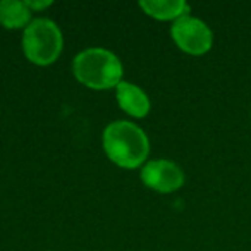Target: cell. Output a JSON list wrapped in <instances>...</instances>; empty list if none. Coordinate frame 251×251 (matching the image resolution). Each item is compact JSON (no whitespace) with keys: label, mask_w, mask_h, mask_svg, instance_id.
Segmentation results:
<instances>
[{"label":"cell","mask_w":251,"mask_h":251,"mask_svg":"<svg viewBox=\"0 0 251 251\" xmlns=\"http://www.w3.org/2000/svg\"><path fill=\"white\" fill-rule=\"evenodd\" d=\"M103 150L115 165L136 169L150 153V141L140 126L129 121H115L103 131Z\"/></svg>","instance_id":"obj_1"},{"label":"cell","mask_w":251,"mask_h":251,"mask_svg":"<svg viewBox=\"0 0 251 251\" xmlns=\"http://www.w3.org/2000/svg\"><path fill=\"white\" fill-rule=\"evenodd\" d=\"M73 73L81 84L93 90L117 88L122 81V62L107 49H86L73 60Z\"/></svg>","instance_id":"obj_2"},{"label":"cell","mask_w":251,"mask_h":251,"mask_svg":"<svg viewBox=\"0 0 251 251\" xmlns=\"http://www.w3.org/2000/svg\"><path fill=\"white\" fill-rule=\"evenodd\" d=\"M62 33L52 19H35L23 33V52L36 66L55 62L62 52Z\"/></svg>","instance_id":"obj_3"},{"label":"cell","mask_w":251,"mask_h":251,"mask_svg":"<svg viewBox=\"0 0 251 251\" xmlns=\"http://www.w3.org/2000/svg\"><path fill=\"white\" fill-rule=\"evenodd\" d=\"M171 35L176 45L181 50H184L186 53H191V55L206 53L212 49L213 43V35L208 25L189 14L174 21L171 28Z\"/></svg>","instance_id":"obj_4"},{"label":"cell","mask_w":251,"mask_h":251,"mask_svg":"<svg viewBox=\"0 0 251 251\" xmlns=\"http://www.w3.org/2000/svg\"><path fill=\"white\" fill-rule=\"evenodd\" d=\"M141 181L158 193H172L184 184V172L172 160H150L141 169Z\"/></svg>","instance_id":"obj_5"},{"label":"cell","mask_w":251,"mask_h":251,"mask_svg":"<svg viewBox=\"0 0 251 251\" xmlns=\"http://www.w3.org/2000/svg\"><path fill=\"white\" fill-rule=\"evenodd\" d=\"M115 97H117L119 107L124 112H127L133 117H145L148 115L151 108L150 98L148 95L141 90L140 86L133 83H127V81H121L115 88Z\"/></svg>","instance_id":"obj_6"},{"label":"cell","mask_w":251,"mask_h":251,"mask_svg":"<svg viewBox=\"0 0 251 251\" xmlns=\"http://www.w3.org/2000/svg\"><path fill=\"white\" fill-rule=\"evenodd\" d=\"M140 7L147 12L150 18L160 19V21H169L186 16L189 12V5L184 0H141Z\"/></svg>","instance_id":"obj_7"},{"label":"cell","mask_w":251,"mask_h":251,"mask_svg":"<svg viewBox=\"0 0 251 251\" xmlns=\"http://www.w3.org/2000/svg\"><path fill=\"white\" fill-rule=\"evenodd\" d=\"M31 18V11L21 0H2L0 2V25L7 29H18L26 26Z\"/></svg>","instance_id":"obj_8"},{"label":"cell","mask_w":251,"mask_h":251,"mask_svg":"<svg viewBox=\"0 0 251 251\" xmlns=\"http://www.w3.org/2000/svg\"><path fill=\"white\" fill-rule=\"evenodd\" d=\"M50 4H52V2H26L29 11H31V9H45V7H49Z\"/></svg>","instance_id":"obj_9"}]
</instances>
